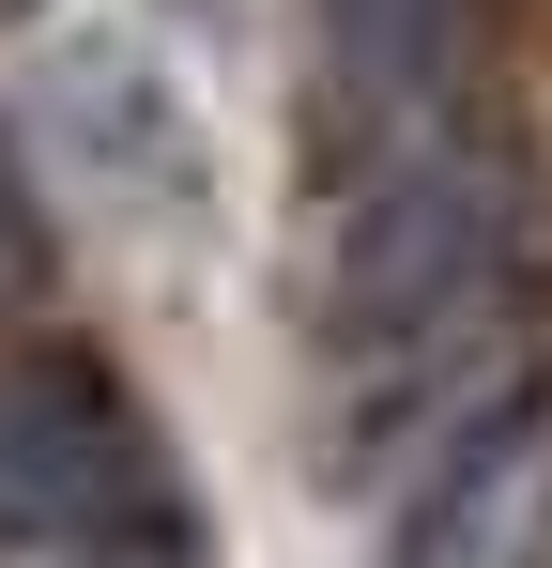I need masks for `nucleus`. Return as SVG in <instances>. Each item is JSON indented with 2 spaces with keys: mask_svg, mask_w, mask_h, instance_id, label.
Returning a JSON list of instances; mask_svg holds the SVG:
<instances>
[{
  "mask_svg": "<svg viewBox=\"0 0 552 568\" xmlns=\"http://www.w3.org/2000/svg\"><path fill=\"white\" fill-rule=\"evenodd\" d=\"M170 523V462L139 399L92 354H0V538L31 554H123Z\"/></svg>",
  "mask_w": 552,
  "mask_h": 568,
  "instance_id": "obj_2",
  "label": "nucleus"
},
{
  "mask_svg": "<svg viewBox=\"0 0 552 568\" xmlns=\"http://www.w3.org/2000/svg\"><path fill=\"white\" fill-rule=\"evenodd\" d=\"M507 307H522V170L476 108L338 185L307 262V338L323 384L354 399V446L460 430V384L507 354Z\"/></svg>",
  "mask_w": 552,
  "mask_h": 568,
  "instance_id": "obj_1",
  "label": "nucleus"
},
{
  "mask_svg": "<svg viewBox=\"0 0 552 568\" xmlns=\"http://www.w3.org/2000/svg\"><path fill=\"white\" fill-rule=\"evenodd\" d=\"M307 62H323V139L368 170V154L460 123L476 0H307Z\"/></svg>",
  "mask_w": 552,
  "mask_h": 568,
  "instance_id": "obj_3",
  "label": "nucleus"
},
{
  "mask_svg": "<svg viewBox=\"0 0 552 568\" xmlns=\"http://www.w3.org/2000/svg\"><path fill=\"white\" fill-rule=\"evenodd\" d=\"M0 16H31V0H0Z\"/></svg>",
  "mask_w": 552,
  "mask_h": 568,
  "instance_id": "obj_4",
  "label": "nucleus"
}]
</instances>
